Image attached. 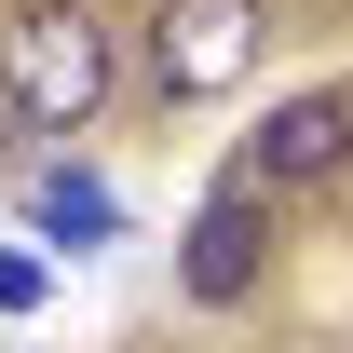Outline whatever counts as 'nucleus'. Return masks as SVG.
I'll return each mask as SVG.
<instances>
[{
  "instance_id": "f257e3e1",
  "label": "nucleus",
  "mask_w": 353,
  "mask_h": 353,
  "mask_svg": "<svg viewBox=\"0 0 353 353\" xmlns=\"http://www.w3.org/2000/svg\"><path fill=\"white\" fill-rule=\"evenodd\" d=\"M109 14L95 0H14L0 14V95H14V123L28 136H82L109 109Z\"/></svg>"
},
{
  "instance_id": "f03ea898",
  "label": "nucleus",
  "mask_w": 353,
  "mask_h": 353,
  "mask_svg": "<svg viewBox=\"0 0 353 353\" xmlns=\"http://www.w3.org/2000/svg\"><path fill=\"white\" fill-rule=\"evenodd\" d=\"M259 54H272V0H163V14H150V82H163V109L245 95Z\"/></svg>"
},
{
  "instance_id": "7ed1b4c3",
  "label": "nucleus",
  "mask_w": 353,
  "mask_h": 353,
  "mask_svg": "<svg viewBox=\"0 0 353 353\" xmlns=\"http://www.w3.org/2000/svg\"><path fill=\"white\" fill-rule=\"evenodd\" d=\"M340 163H353V95H285L245 136V190H326Z\"/></svg>"
},
{
  "instance_id": "20e7f679",
  "label": "nucleus",
  "mask_w": 353,
  "mask_h": 353,
  "mask_svg": "<svg viewBox=\"0 0 353 353\" xmlns=\"http://www.w3.org/2000/svg\"><path fill=\"white\" fill-rule=\"evenodd\" d=\"M259 204H272V190H245V176H231L218 204L190 218V245H176V285H190L204 312H231L245 285H259V245H272V218H259Z\"/></svg>"
},
{
  "instance_id": "39448f33",
  "label": "nucleus",
  "mask_w": 353,
  "mask_h": 353,
  "mask_svg": "<svg viewBox=\"0 0 353 353\" xmlns=\"http://www.w3.org/2000/svg\"><path fill=\"white\" fill-rule=\"evenodd\" d=\"M28 218H41V245H68V259H95V245L123 231V190H109V176H82V163H54L41 190H28Z\"/></svg>"
},
{
  "instance_id": "423d86ee",
  "label": "nucleus",
  "mask_w": 353,
  "mask_h": 353,
  "mask_svg": "<svg viewBox=\"0 0 353 353\" xmlns=\"http://www.w3.org/2000/svg\"><path fill=\"white\" fill-rule=\"evenodd\" d=\"M41 299V259H0V312H28Z\"/></svg>"
}]
</instances>
